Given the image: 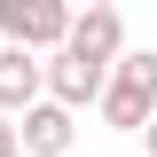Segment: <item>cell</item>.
I'll return each mask as SVG.
<instances>
[{"mask_svg": "<svg viewBox=\"0 0 157 157\" xmlns=\"http://www.w3.org/2000/svg\"><path fill=\"white\" fill-rule=\"evenodd\" d=\"M102 78H110V63H86L71 55V47H55V55L39 63V102H55V110H86V102H102Z\"/></svg>", "mask_w": 157, "mask_h": 157, "instance_id": "obj_3", "label": "cell"}, {"mask_svg": "<svg viewBox=\"0 0 157 157\" xmlns=\"http://www.w3.org/2000/svg\"><path fill=\"white\" fill-rule=\"evenodd\" d=\"M71 141H78V118L55 110V102H32L24 126H16V157H24V149H32V157H63Z\"/></svg>", "mask_w": 157, "mask_h": 157, "instance_id": "obj_5", "label": "cell"}, {"mask_svg": "<svg viewBox=\"0 0 157 157\" xmlns=\"http://www.w3.org/2000/svg\"><path fill=\"white\" fill-rule=\"evenodd\" d=\"M32 102H39V55L0 47V118L8 110H32Z\"/></svg>", "mask_w": 157, "mask_h": 157, "instance_id": "obj_6", "label": "cell"}, {"mask_svg": "<svg viewBox=\"0 0 157 157\" xmlns=\"http://www.w3.org/2000/svg\"><path fill=\"white\" fill-rule=\"evenodd\" d=\"M102 126L110 134H141L157 118V47H126V55L110 63V78H102Z\"/></svg>", "mask_w": 157, "mask_h": 157, "instance_id": "obj_1", "label": "cell"}, {"mask_svg": "<svg viewBox=\"0 0 157 157\" xmlns=\"http://www.w3.org/2000/svg\"><path fill=\"white\" fill-rule=\"evenodd\" d=\"M141 141H149V157H157V118H149V126H141Z\"/></svg>", "mask_w": 157, "mask_h": 157, "instance_id": "obj_8", "label": "cell"}, {"mask_svg": "<svg viewBox=\"0 0 157 157\" xmlns=\"http://www.w3.org/2000/svg\"><path fill=\"white\" fill-rule=\"evenodd\" d=\"M63 47L86 55V63H118L126 55V16H118L110 0H86V8L71 16V32H63Z\"/></svg>", "mask_w": 157, "mask_h": 157, "instance_id": "obj_4", "label": "cell"}, {"mask_svg": "<svg viewBox=\"0 0 157 157\" xmlns=\"http://www.w3.org/2000/svg\"><path fill=\"white\" fill-rule=\"evenodd\" d=\"M0 157H16V126H8V118H0Z\"/></svg>", "mask_w": 157, "mask_h": 157, "instance_id": "obj_7", "label": "cell"}, {"mask_svg": "<svg viewBox=\"0 0 157 157\" xmlns=\"http://www.w3.org/2000/svg\"><path fill=\"white\" fill-rule=\"evenodd\" d=\"M63 32H71V8L63 0H0V47H24V55H55Z\"/></svg>", "mask_w": 157, "mask_h": 157, "instance_id": "obj_2", "label": "cell"}]
</instances>
